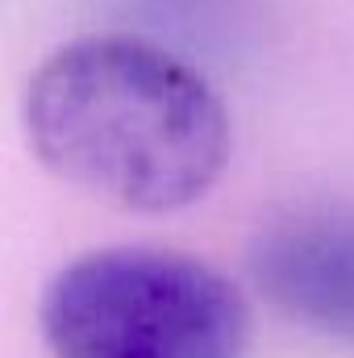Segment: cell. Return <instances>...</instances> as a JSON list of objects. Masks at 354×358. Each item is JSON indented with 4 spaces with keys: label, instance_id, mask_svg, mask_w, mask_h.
I'll return each instance as SVG.
<instances>
[{
    "label": "cell",
    "instance_id": "1",
    "mask_svg": "<svg viewBox=\"0 0 354 358\" xmlns=\"http://www.w3.org/2000/svg\"><path fill=\"white\" fill-rule=\"evenodd\" d=\"M46 171L129 213H179L229 163V113L167 46L92 34L46 55L21 96Z\"/></svg>",
    "mask_w": 354,
    "mask_h": 358
},
{
    "label": "cell",
    "instance_id": "2",
    "mask_svg": "<svg viewBox=\"0 0 354 358\" xmlns=\"http://www.w3.org/2000/svg\"><path fill=\"white\" fill-rule=\"evenodd\" d=\"M38 325L55 358H238L250 334L221 271L155 246L71 259L46 283Z\"/></svg>",
    "mask_w": 354,
    "mask_h": 358
},
{
    "label": "cell",
    "instance_id": "3",
    "mask_svg": "<svg viewBox=\"0 0 354 358\" xmlns=\"http://www.w3.org/2000/svg\"><path fill=\"white\" fill-rule=\"evenodd\" d=\"M250 279L292 325L354 350V208L304 200L271 213L250 238Z\"/></svg>",
    "mask_w": 354,
    "mask_h": 358
}]
</instances>
